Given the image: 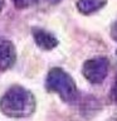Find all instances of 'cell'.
Wrapping results in <instances>:
<instances>
[{
    "label": "cell",
    "instance_id": "cell-1",
    "mask_svg": "<svg viewBox=\"0 0 117 121\" xmlns=\"http://www.w3.org/2000/svg\"><path fill=\"white\" fill-rule=\"evenodd\" d=\"M37 101L29 90L21 86H13L0 100V110L4 115L20 119L28 117L35 111Z\"/></svg>",
    "mask_w": 117,
    "mask_h": 121
},
{
    "label": "cell",
    "instance_id": "cell-2",
    "mask_svg": "<svg viewBox=\"0 0 117 121\" xmlns=\"http://www.w3.org/2000/svg\"><path fill=\"white\" fill-rule=\"evenodd\" d=\"M45 88L57 93L64 102H74L78 97V90L74 79L62 68H52L45 78Z\"/></svg>",
    "mask_w": 117,
    "mask_h": 121
},
{
    "label": "cell",
    "instance_id": "cell-3",
    "mask_svg": "<svg viewBox=\"0 0 117 121\" xmlns=\"http://www.w3.org/2000/svg\"><path fill=\"white\" fill-rule=\"evenodd\" d=\"M109 62L104 57H96L83 63L82 73L84 78L91 83H101L107 77Z\"/></svg>",
    "mask_w": 117,
    "mask_h": 121
},
{
    "label": "cell",
    "instance_id": "cell-4",
    "mask_svg": "<svg viewBox=\"0 0 117 121\" xmlns=\"http://www.w3.org/2000/svg\"><path fill=\"white\" fill-rule=\"evenodd\" d=\"M17 60V52L14 44L8 39H0V72L13 67Z\"/></svg>",
    "mask_w": 117,
    "mask_h": 121
},
{
    "label": "cell",
    "instance_id": "cell-5",
    "mask_svg": "<svg viewBox=\"0 0 117 121\" xmlns=\"http://www.w3.org/2000/svg\"><path fill=\"white\" fill-rule=\"evenodd\" d=\"M33 37L35 43L44 51H50V49L55 48L58 45V39L44 29H34Z\"/></svg>",
    "mask_w": 117,
    "mask_h": 121
},
{
    "label": "cell",
    "instance_id": "cell-6",
    "mask_svg": "<svg viewBox=\"0 0 117 121\" xmlns=\"http://www.w3.org/2000/svg\"><path fill=\"white\" fill-rule=\"evenodd\" d=\"M106 4H107V0H77L75 5H77L79 13L89 15L102 9Z\"/></svg>",
    "mask_w": 117,
    "mask_h": 121
},
{
    "label": "cell",
    "instance_id": "cell-7",
    "mask_svg": "<svg viewBox=\"0 0 117 121\" xmlns=\"http://www.w3.org/2000/svg\"><path fill=\"white\" fill-rule=\"evenodd\" d=\"M38 1V0H13V4L15 5V8L18 9H25V8H29L34 5Z\"/></svg>",
    "mask_w": 117,
    "mask_h": 121
},
{
    "label": "cell",
    "instance_id": "cell-8",
    "mask_svg": "<svg viewBox=\"0 0 117 121\" xmlns=\"http://www.w3.org/2000/svg\"><path fill=\"white\" fill-rule=\"evenodd\" d=\"M111 97H112V101L115 104H117V76H116L115 83H113V87L111 90Z\"/></svg>",
    "mask_w": 117,
    "mask_h": 121
},
{
    "label": "cell",
    "instance_id": "cell-9",
    "mask_svg": "<svg viewBox=\"0 0 117 121\" xmlns=\"http://www.w3.org/2000/svg\"><path fill=\"white\" fill-rule=\"evenodd\" d=\"M111 35L112 38L117 42V22L113 23V25H112V28H111Z\"/></svg>",
    "mask_w": 117,
    "mask_h": 121
},
{
    "label": "cell",
    "instance_id": "cell-10",
    "mask_svg": "<svg viewBox=\"0 0 117 121\" xmlns=\"http://www.w3.org/2000/svg\"><path fill=\"white\" fill-rule=\"evenodd\" d=\"M3 6H4V1L0 0V13H1V10H3Z\"/></svg>",
    "mask_w": 117,
    "mask_h": 121
}]
</instances>
